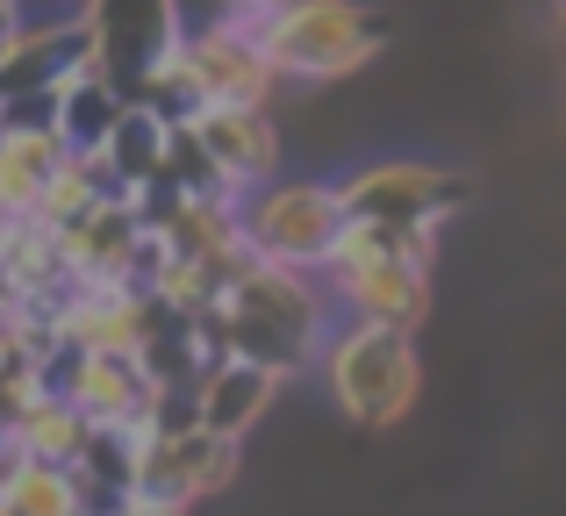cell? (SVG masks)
I'll use <instances>...</instances> for the list:
<instances>
[{"instance_id":"cell-1","label":"cell","mask_w":566,"mask_h":516,"mask_svg":"<svg viewBox=\"0 0 566 516\" xmlns=\"http://www.w3.org/2000/svg\"><path fill=\"white\" fill-rule=\"evenodd\" d=\"M201 323H208V337H216L222 351L259 359V366H273V373L287 380L323 351V337H331V302H323L316 273L251 259L237 280L216 287V302H208Z\"/></svg>"},{"instance_id":"cell-2","label":"cell","mask_w":566,"mask_h":516,"mask_svg":"<svg viewBox=\"0 0 566 516\" xmlns=\"http://www.w3.org/2000/svg\"><path fill=\"white\" fill-rule=\"evenodd\" d=\"M244 29L259 36L273 80H345L387 43V22L359 0H287Z\"/></svg>"},{"instance_id":"cell-3","label":"cell","mask_w":566,"mask_h":516,"mask_svg":"<svg viewBox=\"0 0 566 516\" xmlns=\"http://www.w3.org/2000/svg\"><path fill=\"white\" fill-rule=\"evenodd\" d=\"M323 380H331V402L345 409L366 431H387L395 417H409L416 402V345L409 330H387V323H345L337 337H323Z\"/></svg>"},{"instance_id":"cell-4","label":"cell","mask_w":566,"mask_h":516,"mask_svg":"<svg viewBox=\"0 0 566 516\" xmlns=\"http://www.w3.org/2000/svg\"><path fill=\"white\" fill-rule=\"evenodd\" d=\"M337 223H345V194L331 180H259L237 201V230L251 252L273 265H302V273H316Z\"/></svg>"},{"instance_id":"cell-5","label":"cell","mask_w":566,"mask_h":516,"mask_svg":"<svg viewBox=\"0 0 566 516\" xmlns=\"http://www.w3.org/2000/svg\"><path fill=\"white\" fill-rule=\"evenodd\" d=\"M237 481V438H216L201 423H180V431H151L129 452V495H151V503L193 509L201 495L230 488Z\"/></svg>"},{"instance_id":"cell-6","label":"cell","mask_w":566,"mask_h":516,"mask_svg":"<svg viewBox=\"0 0 566 516\" xmlns=\"http://www.w3.org/2000/svg\"><path fill=\"white\" fill-rule=\"evenodd\" d=\"M180 129L193 137V151H201L208 166V187L230 201H244L259 180H273L280 166V129L265 108H237V101H201V108L180 115Z\"/></svg>"},{"instance_id":"cell-7","label":"cell","mask_w":566,"mask_h":516,"mask_svg":"<svg viewBox=\"0 0 566 516\" xmlns=\"http://www.w3.org/2000/svg\"><path fill=\"white\" fill-rule=\"evenodd\" d=\"M43 388H57L86 423H123V417H151V402H158L166 380H151L144 359H123V351L57 345L51 359H43Z\"/></svg>"},{"instance_id":"cell-8","label":"cell","mask_w":566,"mask_h":516,"mask_svg":"<svg viewBox=\"0 0 566 516\" xmlns=\"http://www.w3.org/2000/svg\"><path fill=\"white\" fill-rule=\"evenodd\" d=\"M323 302L345 308L352 323H387V330H409L430 316V265L409 252H387L366 265H345V273H316Z\"/></svg>"},{"instance_id":"cell-9","label":"cell","mask_w":566,"mask_h":516,"mask_svg":"<svg viewBox=\"0 0 566 516\" xmlns=\"http://www.w3.org/2000/svg\"><path fill=\"white\" fill-rule=\"evenodd\" d=\"M345 215H380V223H444V215L467 201V180L438 166H416V158H387L366 166L352 180H337Z\"/></svg>"},{"instance_id":"cell-10","label":"cell","mask_w":566,"mask_h":516,"mask_svg":"<svg viewBox=\"0 0 566 516\" xmlns=\"http://www.w3.org/2000/svg\"><path fill=\"white\" fill-rule=\"evenodd\" d=\"M187 72H193V108L201 101H237V108H265L273 94V65H265L259 36L237 14H216L208 29L187 36Z\"/></svg>"},{"instance_id":"cell-11","label":"cell","mask_w":566,"mask_h":516,"mask_svg":"<svg viewBox=\"0 0 566 516\" xmlns=\"http://www.w3.org/2000/svg\"><path fill=\"white\" fill-rule=\"evenodd\" d=\"M280 394V373L259 359H237V351H222V359H208L201 373L187 380V402H193V423L216 438H244L251 423L273 409Z\"/></svg>"},{"instance_id":"cell-12","label":"cell","mask_w":566,"mask_h":516,"mask_svg":"<svg viewBox=\"0 0 566 516\" xmlns=\"http://www.w3.org/2000/svg\"><path fill=\"white\" fill-rule=\"evenodd\" d=\"M72 144L51 123H0V215H36V194Z\"/></svg>"},{"instance_id":"cell-13","label":"cell","mask_w":566,"mask_h":516,"mask_svg":"<svg viewBox=\"0 0 566 516\" xmlns=\"http://www.w3.org/2000/svg\"><path fill=\"white\" fill-rule=\"evenodd\" d=\"M166 144H172V123L158 108H144V101H123V115H115V129L101 137V158H108L115 187H158L166 180Z\"/></svg>"},{"instance_id":"cell-14","label":"cell","mask_w":566,"mask_h":516,"mask_svg":"<svg viewBox=\"0 0 566 516\" xmlns=\"http://www.w3.org/2000/svg\"><path fill=\"white\" fill-rule=\"evenodd\" d=\"M0 503L14 516H94L72 481V466H51V460H29L0 438Z\"/></svg>"},{"instance_id":"cell-15","label":"cell","mask_w":566,"mask_h":516,"mask_svg":"<svg viewBox=\"0 0 566 516\" xmlns=\"http://www.w3.org/2000/svg\"><path fill=\"white\" fill-rule=\"evenodd\" d=\"M86 431H94V423H86V417H80V409H72L57 388H43L36 402H29V409H22V417H14L0 438H8L14 452H29V460L72 466V460H80V445H86Z\"/></svg>"},{"instance_id":"cell-16","label":"cell","mask_w":566,"mask_h":516,"mask_svg":"<svg viewBox=\"0 0 566 516\" xmlns=\"http://www.w3.org/2000/svg\"><path fill=\"white\" fill-rule=\"evenodd\" d=\"M123 101L129 94L115 80H65L57 86V137H65L72 151H101V137L115 129Z\"/></svg>"},{"instance_id":"cell-17","label":"cell","mask_w":566,"mask_h":516,"mask_svg":"<svg viewBox=\"0 0 566 516\" xmlns=\"http://www.w3.org/2000/svg\"><path fill=\"white\" fill-rule=\"evenodd\" d=\"M94 516H187V509L151 503V495H123V503H108V509H94Z\"/></svg>"},{"instance_id":"cell-18","label":"cell","mask_w":566,"mask_h":516,"mask_svg":"<svg viewBox=\"0 0 566 516\" xmlns=\"http://www.w3.org/2000/svg\"><path fill=\"white\" fill-rule=\"evenodd\" d=\"M273 8H287V0H222V14H237V22H259Z\"/></svg>"},{"instance_id":"cell-19","label":"cell","mask_w":566,"mask_h":516,"mask_svg":"<svg viewBox=\"0 0 566 516\" xmlns=\"http://www.w3.org/2000/svg\"><path fill=\"white\" fill-rule=\"evenodd\" d=\"M43 8H51V14H80V0H22V22H43ZM80 22H86V14H80Z\"/></svg>"},{"instance_id":"cell-20","label":"cell","mask_w":566,"mask_h":516,"mask_svg":"<svg viewBox=\"0 0 566 516\" xmlns=\"http://www.w3.org/2000/svg\"><path fill=\"white\" fill-rule=\"evenodd\" d=\"M559 14H566V0H559Z\"/></svg>"},{"instance_id":"cell-21","label":"cell","mask_w":566,"mask_h":516,"mask_svg":"<svg viewBox=\"0 0 566 516\" xmlns=\"http://www.w3.org/2000/svg\"><path fill=\"white\" fill-rule=\"evenodd\" d=\"M0 223H8V215H0Z\"/></svg>"}]
</instances>
